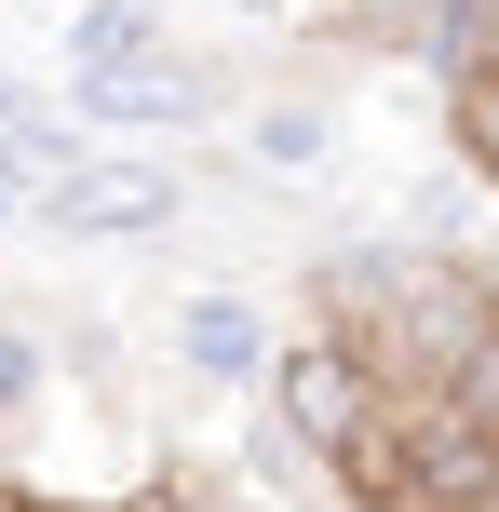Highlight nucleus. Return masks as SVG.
Wrapping results in <instances>:
<instances>
[{
  "label": "nucleus",
  "mask_w": 499,
  "mask_h": 512,
  "mask_svg": "<svg viewBox=\"0 0 499 512\" xmlns=\"http://www.w3.org/2000/svg\"><path fill=\"white\" fill-rule=\"evenodd\" d=\"M176 216H189V162L176 149H81L41 189L27 230H54V243H162Z\"/></svg>",
  "instance_id": "1"
},
{
  "label": "nucleus",
  "mask_w": 499,
  "mask_h": 512,
  "mask_svg": "<svg viewBox=\"0 0 499 512\" xmlns=\"http://www.w3.org/2000/svg\"><path fill=\"white\" fill-rule=\"evenodd\" d=\"M135 512H203V499H135Z\"/></svg>",
  "instance_id": "12"
},
{
  "label": "nucleus",
  "mask_w": 499,
  "mask_h": 512,
  "mask_svg": "<svg viewBox=\"0 0 499 512\" xmlns=\"http://www.w3.org/2000/svg\"><path fill=\"white\" fill-rule=\"evenodd\" d=\"M270 351H284V337H270V297H243V283H189L176 297V364L203 391H257Z\"/></svg>",
  "instance_id": "5"
},
{
  "label": "nucleus",
  "mask_w": 499,
  "mask_h": 512,
  "mask_svg": "<svg viewBox=\"0 0 499 512\" xmlns=\"http://www.w3.org/2000/svg\"><path fill=\"white\" fill-rule=\"evenodd\" d=\"M419 14H432V0H351V27H365V41H419Z\"/></svg>",
  "instance_id": "10"
},
{
  "label": "nucleus",
  "mask_w": 499,
  "mask_h": 512,
  "mask_svg": "<svg viewBox=\"0 0 499 512\" xmlns=\"http://www.w3.org/2000/svg\"><path fill=\"white\" fill-rule=\"evenodd\" d=\"M405 54H419L432 81H459V68H499V0H432Z\"/></svg>",
  "instance_id": "8"
},
{
  "label": "nucleus",
  "mask_w": 499,
  "mask_h": 512,
  "mask_svg": "<svg viewBox=\"0 0 499 512\" xmlns=\"http://www.w3.org/2000/svg\"><path fill=\"white\" fill-rule=\"evenodd\" d=\"M41 418H54V337L27 310H0V472L41 445Z\"/></svg>",
  "instance_id": "7"
},
{
  "label": "nucleus",
  "mask_w": 499,
  "mask_h": 512,
  "mask_svg": "<svg viewBox=\"0 0 499 512\" xmlns=\"http://www.w3.org/2000/svg\"><path fill=\"white\" fill-rule=\"evenodd\" d=\"M54 108H68L81 149H162V135H203L216 122V68L203 54H149V68H108V81H54Z\"/></svg>",
  "instance_id": "2"
},
{
  "label": "nucleus",
  "mask_w": 499,
  "mask_h": 512,
  "mask_svg": "<svg viewBox=\"0 0 499 512\" xmlns=\"http://www.w3.org/2000/svg\"><path fill=\"white\" fill-rule=\"evenodd\" d=\"M257 391H270V418H284V432L311 445V459H338V445L365 432L378 405H392V391H378V364L351 351V337H324V324H311V337H284Z\"/></svg>",
  "instance_id": "3"
},
{
  "label": "nucleus",
  "mask_w": 499,
  "mask_h": 512,
  "mask_svg": "<svg viewBox=\"0 0 499 512\" xmlns=\"http://www.w3.org/2000/svg\"><path fill=\"white\" fill-rule=\"evenodd\" d=\"M149 54H176L162 0H81L68 41H54V81H108V68H149Z\"/></svg>",
  "instance_id": "6"
},
{
  "label": "nucleus",
  "mask_w": 499,
  "mask_h": 512,
  "mask_svg": "<svg viewBox=\"0 0 499 512\" xmlns=\"http://www.w3.org/2000/svg\"><path fill=\"white\" fill-rule=\"evenodd\" d=\"M446 162L473 189H499V68H459L446 81Z\"/></svg>",
  "instance_id": "9"
},
{
  "label": "nucleus",
  "mask_w": 499,
  "mask_h": 512,
  "mask_svg": "<svg viewBox=\"0 0 499 512\" xmlns=\"http://www.w3.org/2000/svg\"><path fill=\"white\" fill-rule=\"evenodd\" d=\"M297 14H338V0H230V27H297Z\"/></svg>",
  "instance_id": "11"
},
{
  "label": "nucleus",
  "mask_w": 499,
  "mask_h": 512,
  "mask_svg": "<svg viewBox=\"0 0 499 512\" xmlns=\"http://www.w3.org/2000/svg\"><path fill=\"white\" fill-rule=\"evenodd\" d=\"M230 149H243L257 189H324V176L351 162V108H338V95H257V108L230 122Z\"/></svg>",
  "instance_id": "4"
}]
</instances>
